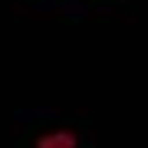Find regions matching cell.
Returning <instances> with one entry per match:
<instances>
[{
    "label": "cell",
    "instance_id": "1",
    "mask_svg": "<svg viewBox=\"0 0 148 148\" xmlns=\"http://www.w3.org/2000/svg\"><path fill=\"white\" fill-rule=\"evenodd\" d=\"M76 145H79V138L69 128H56V132H46L36 138V148H76Z\"/></svg>",
    "mask_w": 148,
    "mask_h": 148
}]
</instances>
